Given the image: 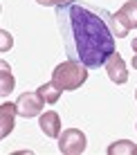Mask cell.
Instances as JSON below:
<instances>
[{
    "instance_id": "9a60e30c",
    "label": "cell",
    "mask_w": 137,
    "mask_h": 155,
    "mask_svg": "<svg viewBox=\"0 0 137 155\" xmlns=\"http://www.w3.org/2000/svg\"><path fill=\"white\" fill-rule=\"evenodd\" d=\"M135 99H137V92H135Z\"/></svg>"
},
{
    "instance_id": "ba28073f",
    "label": "cell",
    "mask_w": 137,
    "mask_h": 155,
    "mask_svg": "<svg viewBox=\"0 0 137 155\" xmlns=\"http://www.w3.org/2000/svg\"><path fill=\"white\" fill-rule=\"evenodd\" d=\"M18 115L16 104H2L0 106V137H7L14 130V117Z\"/></svg>"
},
{
    "instance_id": "6da1fadb",
    "label": "cell",
    "mask_w": 137,
    "mask_h": 155,
    "mask_svg": "<svg viewBox=\"0 0 137 155\" xmlns=\"http://www.w3.org/2000/svg\"><path fill=\"white\" fill-rule=\"evenodd\" d=\"M54 18L67 58L83 63L88 70H99L115 54V16L108 9L70 0L56 7Z\"/></svg>"
},
{
    "instance_id": "4fadbf2b",
    "label": "cell",
    "mask_w": 137,
    "mask_h": 155,
    "mask_svg": "<svg viewBox=\"0 0 137 155\" xmlns=\"http://www.w3.org/2000/svg\"><path fill=\"white\" fill-rule=\"evenodd\" d=\"M130 47H133V52H135V54H137V38H135L133 43H130Z\"/></svg>"
},
{
    "instance_id": "8fae6325",
    "label": "cell",
    "mask_w": 137,
    "mask_h": 155,
    "mask_svg": "<svg viewBox=\"0 0 137 155\" xmlns=\"http://www.w3.org/2000/svg\"><path fill=\"white\" fill-rule=\"evenodd\" d=\"M137 151V146L133 142H128V140H122V142H115V144H110L108 146V155H115V153H126V155H133Z\"/></svg>"
},
{
    "instance_id": "3957f363",
    "label": "cell",
    "mask_w": 137,
    "mask_h": 155,
    "mask_svg": "<svg viewBox=\"0 0 137 155\" xmlns=\"http://www.w3.org/2000/svg\"><path fill=\"white\" fill-rule=\"evenodd\" d=\"M113 16H115V34H117V38L128 36V31L137 27V0L124 2L117 9V14H113Z\"/></svg>"
},
{
    "instance_id": "30bf717a",
    "label": "cell",
    "mask_w": 137,
    "mask_h": 155,
    "mask_svg": "<svg viewBox=\"0 0 137 155\" xmlns=\"http://www.w3.org/2000/svg\"><path fill=\"white\" fill-rule=\"evenodd\" d=\"M0 70H2V74H0V94H9L14 90V77H11V68L7 65V63H0Z\"/></svg>"
},
{
    "instance_id": "5b68a950",
    "label": "cell",
    "mask_w": 137,
    "mask_h": 155,
    "mask_svg": "<svg viewBox=\"0 0 137 155\" xmlns=\"http://www.w3.org/2000/svg\"><path fill=\"white\" fill-rule=\"evenodd\" d=\"M43 106H45V101H43V97H41L38 92H25V94L18 97V101H16V110H18V115L25 117V119L41 115Z\"/></svg>"
},
{
    "instance_id": "7a4b0ae2",
    "label": "cell",
    "mask_w": 137,
    "mask_h": 155,
    "mask_svg": "<svg viewBox=\"0 0 137 155\" xmlns=\"http://www.w3.org/2000/svg\"><path fill=\"white\" fill-rule=\"evenodd\" d=\"M52 81H54L63 92H70V90H79L83 83L88 81V68L79 61L67 58L65 63L54 68L52 72Z\"/></svg>"
},
{
    "instance_id": "277c9868",
    "label": "cell",
    "mask_w": 137,
    "mask_h": 155,
    "mask_svg": "<svg viewBox=\"0 0 137 155\" xmlns=\"http://www.w3.org/2000/svg\"><path fill=\"white\" fill-rule=\"evenodd\" d=\"M59 151L63 155H79L86 151V135L79 128H67L59 135Z\"/></svg>"
},
{
    "instance_id": "7c38bea8",
    "label": "cell",
    "mask_w": 137,
    "mask_h": 155,
    "mask_svg": "<svg viewBox=\"0 0 137 155\" xmlns=\"http://www.w3.org/2000/svg\"><path fill=\"white\" fill-rule=\"evenodd\" d=\"M38 5H43V7H59V5H65L70 2V0H36Z\"/></svg>"
},
{
    "instance_id": "9c48e42d",
    "label": "cell",
    "mask_w": 137,
    "mask_h": 155,
    "mask_svg": "<svg viewBox=\"0 0 137 155\" xmlns=\"http://www.w3.org/2000/svg\"><path fill=\"white\" fill-rule=\"evenodd\" d=\"M36 92H38L41 97H43V101H45V104H56L63 90H61V88H59V85H56L54 81H50V83H43L38 90H36Z\"/></svg>"
},
{
    "instance_id": "52a82bcc",
    "label": "cell",
    "mask_w": 137,
    "mask_h": 155,
    "mask_svg": "<svg viewBox=\"0 0 137 155\" xmlns=\"http://www.w3.org/2000/svg\"><path fill=\"white\" fill-rule=\"evenodd\" d=\"M38 126H41V130H43L47 137H52V140H59V135H61V117H59V113H54V110H47L45 115H41Z\"/></svg>"
},
{
    "instance_id": "8992f818",
    "label": "cell",
    "mask_w": 137,
    "mask_h": 155,
    "mask_svg": "<svg viewBox=\"0 0 137 155\" xmlns=\"http://www.w3.org/2000/svg\"><path fill=\"white\" fill-rule=\"evenodd\" d=\"M106 72H108V79L113 83H117V85H122L128 81V72H126V63H124V58L119 56V52H115L113 56L106 61Z\"/></svg>"
},
{
    "instance_id": "5bb4252c",
    "label": "cell",
    "mask_w": 137,
    "mask_h": 155,
    "mask_svg": "<svg viewBox=\"0 0 137 155\" xmlns=\"http://www.w3.org/2000/svg\"><path fill=\"white\" fill-rule=\"evenodd\" d=\"M133 68L137 70V54H133Z\"/></svg>"
}]
</instances>
